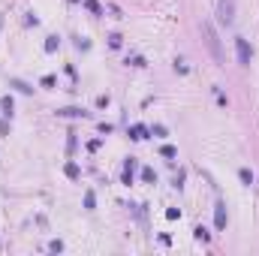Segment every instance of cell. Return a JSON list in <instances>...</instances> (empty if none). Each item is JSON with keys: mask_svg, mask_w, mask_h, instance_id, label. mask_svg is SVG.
Returning <instances> with one entry per match:
<instances>
[{"mask_svg": "<svg viewBox=\"0 0 259 256\" xmlns=\"http://www.w3.org/2000/svg\"><path fill=\"white\" fill-rule=\"evenodd\" d=\"M202 36H205V42H208V49H211L214 61H217V64H223L226 58H223V49H220V36H217V30H214L208 21H202Z\"/></svg>", "mask_w": 259, "mask_h": 256, "instance_id": "obj_1", "label": "cell"}, {"mask_svg": "<svg viewBox=\"0 0 259 256\" xmlns=\"http://www.w3.org/2000/svg\"><path fill=\"white\" fill-rule=\"evenodd\" d=\"M235 49H238V64H241V66H250V58H253V52H250L247 39H235Z\"/></svg>", "mask_w": 259, "mask_h": 256, "instance_id": "obj_2", "label": "cell"}, {"mask_svg": "<svg viewBox=\"0 0 259 256\" xmlns=\"http://www.w3.org/2000/svg\"><path fill=\"white\" fill-rule=\"evenodd\" d=\"M232 12H235V0H220V21L223 24H232V18H235Z\"/></svg>", "mask_w": 259, "mask_h": 256, "instance_id": "obj_3", "label": "cell"}, {"mask_svg": "<svg viewBox=\"0 0 259 256\" xmlns=\"http://www.w3.org/2000/svg\"><path fill=\"white\" fill-rule=\"evenodd\" d=\"M214 226H217V229H223V226H226V205H223V202H220V205H217V211H214Z\"/></svg>", "mask_w": 259, "mask_h": 256, "instance_id": "obj_4", "label": "cell"}, {"mask_svg": "<svg viewBox=\"0 0 259 256\" xmlns=\"http://www.w3.org/2000/svg\"><path fill=\"white\" fill-rule=\"evenodd\" d=\"M238 175H241V181H244V184H247V187H250V184H253V172H250V169H241V172H238Z\"/></svg>", "mask_w": 259, "mask_h": 256, "instance_id": "obj_5", "label": "cell"}]
</instances>
